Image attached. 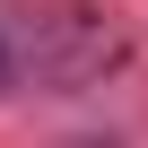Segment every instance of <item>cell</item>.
<instances>
[{"instance_id":"1","label":"cell","mask_w":148,"mask_h":148,"mask_svg":"<svg viewBox=\"0 0 148 148\" xmlns=\"http://www.w3.org/2000/svg\"><path fill=\"white\" fill-rule=\"evenodd\" d=\"M0 79H9V44H0Z\"/></svg>"}]
</instances>
